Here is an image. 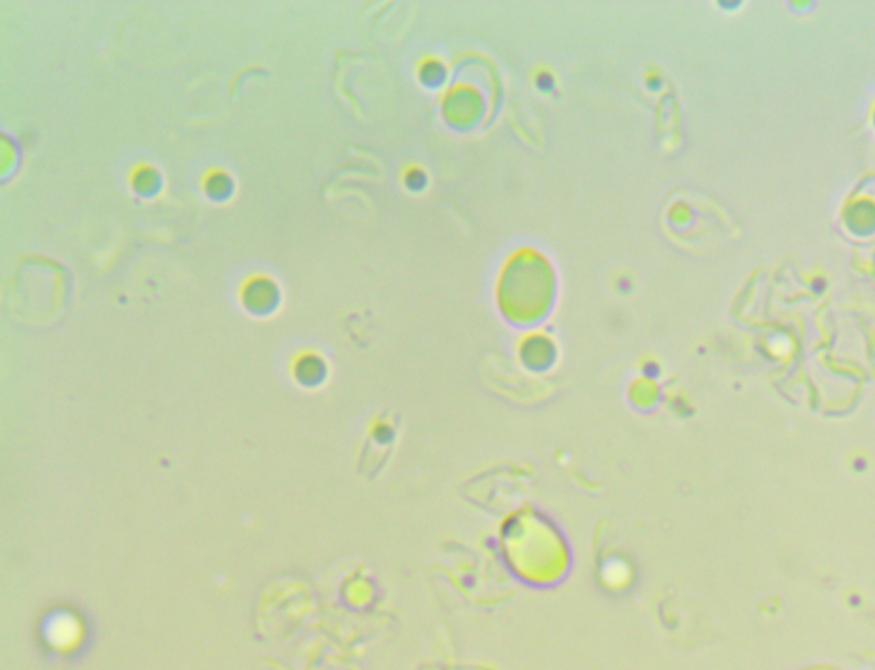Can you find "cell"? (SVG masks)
<instances>
[{
    "label": "cell",
    "instance_id": "6da1fadb",
    "mask_svg": "<svg viewBox=\"0 0 875 670\" xmlns=\"http://www.w3.org/2000/svg\"><path fill=\"white\" fill-rule=\"evenodd\" d=\"M407 183H409V187L418 189L419 191L426 183V176L419 172V170H412V172L407 174Z\"/></svg>",
    "mask_w": 875,
    "mask_h": 670
},
{
    "label": "cell",
    "instance_id": "7a4b0ae2",
    "mask_svg": "<svg viewBox=\"0 0 875 670\" xmlns=\"http://www.w3.org/2000/svg\"><path fill=\"white\" fill-rule=\"evenodd\" d=\"M537 86L542 91H551L554 88V79L548 72H542L540 76L537 77Z\"/></svg>",
    "mask_w": 875,
    "mask_h": 670
}]
</instances>
